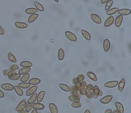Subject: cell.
Returning a JSON list of instances; mask_svg holds the SVG:
<instances>
[{
  "label": "cell",
  "instance_id": "6da1fadb",
  "mask_svg": "<svg viewBox=\"0 0 131 113\" xmlns=\"http://www.w3.org/2000/svg\"><path fill=\"white\" fill-rule=\"evenodd\" d=\"M65 35L69 40L71 41L72 42H75L77 40L76 35L70 31H66L65 32Z\"/></svg>",
  "mask_w": 131,
  "mask_h": 113
},
{
  "label": "cell",
  "instance_id": "7a4b0ae2",
  "mask_svg": "<svg viewBox=\"0 0 131 113\" xmlns=\"http://www.w3.org/2000/svg\"><path fill=\"white\" fill-rule=\"evenodd\" d=\"M115 21L114 18L113 16H110L105 22L104 26L105 27H108L113 25Z\"/></svg>",
  "mask_w": 131,
  "mask_h": 113
},
{
  "label": "cell",
  "instance_id": "3957f363",
  "mask_svg": "<svg viewBox=\"0 0 131 113\" xmlns=\"http://www.w3.org/2000/svg\"><path fill=\"white\" fill-rule=\"evenodd\" d=\"M26 103V100L25 99L21 101L20 102L17 107H16V111L18 112L24 110L25 108Z\"/></svg>",
  "mask_w": 131,
  "mask_h": 113
},
{
  "label": "cell",
  "instance_id": "277c9868",
  "mask_svg": "<svg viewBox=\"0 0 131 113\" xmlns=\"http://www.w3.org/2000/svg\"><path fill=\"white\" fill-rule=\"evenodd\" d=\"M31 105L32 108L37 110H43L45 108V105L40 103H34L32 104Z\"/></svg>",
  "mask_w": 131,
  "mask_h": 113
},
{
  "label": "cell",
  "instance_id": "5b68a950",
  "mask_svg": "<svg viewBox=\"0 0 131 113\" xmlns=\"http://www.w3.org/2000/svg\"><path fill=\"white\" fill-rule=\"evenodd\" d=\"M113 96L108 95L103 97L100 100V102L103 104H107L110 102L113 99Z\"/></svg>",
  "mask_w": 131,
  "mask_h": 113
},
{
  "label": "cell",
  "instance_id": "8992f818",
  "mask_svg": "<svg viewBox=\"0 0 131 113\" xmlns=\"http://www.w3.org/2000/svg\"><path fill=\"white\" fill-rule=\"evenodd\" d=\"M37 89H38V87L37 86H32L26 92V95L27 96H32L36 92Z\"/></svg>",
  "mask_w": 131,
  "mask_h": 113
},
{
  "label": "cell",
  "instance_id": "52a82bcc",
  "mask_svg": "<svg viewBox=\"0 0 131 113\" xmlns=\"http://www.w3.org/2000/svg\"><path fill=\"white\" fill-rule=\"evenodd\" d=\"M91 18L93 21L97 24H100L102 23L101 18L96 14H92L90 15Z\"/></svg>",
  "mask_w": 131,
  "mask_h": 113
},
{
  "label": "cell",
  "instance_id": "ba28073f",
  "mask_svg": "<svg viewBox=\"0 0 131 113\" xmlns=\"http://www.w3.org/2000/svg\"><path fill=\"white\" fill-rule=\"evenodd\" d=\"M1 87L3 90L7 91H12L14 89V86L9 83H4L2 84Z\"/></svg>",
  "mask_w": 131,
  "mask_h": 113
},
{
  "label": "cell",
  "instance_id": "9c48e42d",
  "mask_svg": "<svg viewBox=\"0 0 131 113\" xmlns=\"http://www.w3.org/2000/svg\"><path fill=\"white\" fill-rule=\"evenodd\" d=\"M118 84H119V82L117 81H109L104 84V86L107 88H114L117 86Z\"/></svg>",
  "mask_w": 131,
  "mask_h": 113
},
{
  "label": "cell",
  "instance_id": "30bf717a",
  "mask_svg": "<svg viewBox=\"0 0 131 113\" xmlns=\"http://www.w3.org/2000/svg\"><path fill=\"white\" fill-rule=\"evenodd\" d=\"M103 48L105 52L108 51L110 48V42L109 40L106 39L103 42Z\"/></svg>",
  "mask_w": 131,
  "mask_h": 113
},
{
  "label": "cell",
  "instance_id": "8fae6325",
  "mask_svg": "<svg viewBox=\"0 0 131 113\" xmlns=\"http://www.w3.org/2000/svg\"><path fill=\"white\" fill-rule=\"evenodd\" d=\"M118 13L121 16H128L131 14V11L130 9H119Z\"/></svg>",
  "mask_w": 131,
  "mask_h": 113
},
{
  "label": "cell",
  "instance_id": "7c38bea8",
  "mask_svg": "<svg viewBox=\"0 0 131 113\" xmlns=\"http://www.w3.org/2000/svg\"><path fill=\"white\" fill-rule=\"evenodd\" d=\"M123 20V16H122L120 15L119 16H118L114 21L116 26L118 28L120 27L122 22Z\"/></svg>",
  "mask_w": 131,
  "mask_h": 113
},
{
  "label": "cell",
  "instance_id": "4fadbf2b",
  "mask_svg": "<svg viewBox=\"0 0 131 113\" xmlns=\"http://www.w3.org/2000/svg\"><path fill=\"white\" fill-rule=\"evenodd\" d=\"M15 25L17 28L20 29H24L28 27V25L25 23L20 22H15Z\"/></svg>",
  "mask_w": 131,
  "mask_h": 113
},
{
  "label": "cell",
  "instance_id": "5bb4252c",
  "mask_svg": "<svg viewBox=\"0 0 131 113\" xmlns=\"http://www.w3.org/2000/svg\"><path fill=\"white\" fill-rule=\"evenodd\" d=\"M31 69L30 67H23L20 69L18 71V74L20 75H24L28 73L31 71Z\"/></svg>",
  "mask_w": 131,
  "mask_h": 113
},
{
  "label": "cell",
  "instance_id": "9a60e30c",
  "mask_svg": "<svg viewBox=\"0 0 131 113\" xmlns=\"http://www.w3.org/2000/svg\"><path fill=\"white\" fill-rule=\"evenodd\" d=\"M92 91H93V97L95 99H97L99 96V94L100 92V89H99L98 86L95 85L94 87H93V89Z\"/></svg>",
  "mask_w": 131,
  "mask_h": 113
},
{
  "label": "cell",
  "instance_id": "2e32d148",
  "mask_svg": "<svg viewBox=\"0 0 131 113\" xmlns=\"http://www.w3.org/2000/svg\"><path fill=\"white\" fill-rule=\"evenodd\" d=\"M49 108L51 113H58V109L54 103H50L49 104Z\"/></svg>",
  "mask_w": 131,
  "mask_h": 113
},
{
  "label": "cell",
  "instance_id": "e0dca14e",
  "mask_svg": "<svg viewBox=\"0 0 131 113\" xmlns=\"http://www.w3.org/2000/svg\"><path fill=\"white\" fill-rule=\"evenodd\" d=\"M115 105L117 110L120 113H124V108L123 105L121 103L119 102H116Z\"/></svg>",
  "mask_w": 131,
  "mask_h": 113
},
{
  "label": "cell",
  "instance_id": "ac0fdd59",
  "mask_svg": "<svg viewBox=\"0 0 131 113\" xmlns=\"http://www.w3.org/2000/svg\"><path fill=\"white\" fill-rule=\"evenodd\" d=\"M41 82V80L37 78H33L31 79L28 81V83L30 85L33 86H36L39 84Z\"/></svg>",
  "mask_w": 131,
  "mask_h": 113
},
{
  "label": "cell",
  "instance_id": "d6986e66",
  "mask_svg": "<svg viewBox=\"0 0 131 113\" xmlns=\"http://www.w3.org/2000/svg\"><path fill=\"white\" fill-rule=\"evenodd\" d=\"M86 75H87V76L93 81L94 82H96L97 81V77L96 75H95V74L93 73L92 72H88L87 73H86Z\"/></svg>",
  "mask_w": 131,
  "mask_h": 113
},
{
  "label": "cell",
  "instance_id": "ffe728a7",
  "mask_svg": "<svg viewBox=\"0 0 131 113\" xmlns=\"http://www.w3.org/2000/svg\"><path fill=\"white\" fill-rule=\"evenodd\" d=\"M46 93V91H42L38 94L37 98V102L40 103L42 101Z\"/></svg>",
  "mask_w": 131,
  "mask_h": 113
},
{
  "label": "cell",
  "instance_id": "44dd1931",
  "mask_svg": "<svg viewBox=\"0 0 131 113\" xmlns=\"http://www.w3.org/2000/svg\"><path fill=\"white\" fill-rule=\"evenodd\" d=\"M118 85V89L120 92H122L125 86V81L124 79H122L120 81Z\"/></svg>",
  "mask_w": 131,
  "mask_h": 113
},
{
  "label": "cell",
  "instance_id": "7402d4cb",
  "mask_svg": "<svg viewBox=\"0 0 131 113\" xmlns=\"http://www.w3.org/2000/svg\"><path fill=\"white\" fill-rule=\"evenodd\" d=\"M81 32L83 36L85 38L86 40L88 41L90 40L91 37V35L89 32L85 30L84 29H82L81 30Z\"/></svg>",
  "mask_w": 131,
  "mask_h": 113
},
{
  "label": "cell",
  "instance_id": "603a6c76",
  "mask_svg": "<svg viewBox=\"0 0 131 113\" xmlns=\"http://www.w3.org/2000/svg\"><path fill=\"white\" fill-rule=\"evenodd\" d=\"M21 77V75L19 74L16 73L13 74L12 75H11L8 77V78L12 81H17Z\"/></svg>",
  "mask_w": 131,
  "mask_h": 113
},
{
  "label": "cell",
  "instance_id": "cb8c5ba5",
  "mask_svg": "<svg viewBox=\"0 0 131 113\" xmlns=\"http://www.w3.org/2000/svg\"><path fill=\"white\" fill-rule=\"evenodd\" d=\"M38 16L39 15L38 14H34L31 15V16H29L28 19V23H32V22H34L38 17Z\"/></svg>",
  "mask_w": 131,
  "mask_h": 113
},
{
  "label": "cell",
  "instance_id": "d4e9b609",
  "mask_svg": "<svg viewBox=\"0 0 131 113\" xmlns=\"http://www.w3.org/2000/svg\"><path fill=\"white\" fill-rule=\"evenodd\" d=\"M119 10V9L117 7L112 8V9H110L109 10L107 11L106 12V14L109 16H112L113 15L116 14Z\"/></svg>",
  "mask_w": 131,
  "mask_h": 113
},
{
  "label": "cell",
  "instance_id": "484cf974",
  "mask_svg": "<svg viewBox=\"0 0 131 113\" xmlns=\"http://www.w3.org/2000/svg\"><path fill=\"white\" fill-rule=\"evenodd\" d=\"M14 89L16 91V93L17 94L18 96L20 97L23 96V91L20 87L16 86H14Z\"/></svg>",
  "mask_w": 131,
  "mask_h": 113
},
{
  "label": "cell",
  "instance_id": "4316f807",
  "mask_svg": "<svg viewBox=\"0 0 131 113\" xmlns=\"http://www.w3.org/2000/svg\"><path fill=\"white\" fill-rule=\"evenodd\" d=\"M58 59L60 61H61L63 60L65 57V53L64 51L62 48H60L58 50Z\"/></svg>",
  "mask_w": 131,
  "mask_h": 113
},
{
  "label": "cell",
  "instance_id": "83f0119b",
  "mask_svg": "<svg viewBox=\"0 0 131 113\" xmlns=\"http://www.w3.org/2000/svg\"><path fill=\"white\" fill-rule=\"evenodd\" d=\"M37 93H34L33 95L31 96L30 98L28 99L27 101V102L30 104H32L34 103L37 100Z\"/></svg>",
  "mask_w": 131,
  "mask_h": 113
},
{
  "label": "cell",
  "instance_id": "f1b7e54d",
  "mask_svg": "<svg viewBox=\"0 0 131 113\" xmlns=\"http://www.w3.org/2000/svg\"><path fill=\"white\" fill-rule=\"evenodd\" d=\"M7 58H8V60L11 62L13 63H17V61L16 57L11 53L9 52L8 53L7 55Z\"/></svg>",
  "mask_w": 131,
  "mask_h": 113
},
{
  "label": "cell",
  "instance_id": "f546056e",
  "mask_svg": "<svg viewBox=\"0 0 131 113\" xmlns=\"http://www.w3.org/2000/svg\"><path fill=\"white\" fill-rule=\"evenodd\" d=\"M38 11L37 9L34 8H27L25 10V12L29 15H32L35 14Z\"/></svg>",
  "mask_w": 131,
  "mask_h": 113
},
{
  "label": "cell",
  "instance_id": "4dcf8cb0",
  "mask_svg": "<svg viewBox=\"0 0 131 113\" xmlns=\"http://www.w3.org/2000/svg\"><path fill=\"white\" fill-rule=\"evenodd\" d=\"M16 72L13 71H11L9 70H5L2 71V73L3 75L6 77H8L11 75H12L13 74L16 73Z\"/></svg>",
  "mask_w": 131,
  "mask_h": 113
},
{
  "label": "cell",
  "instance_id": "1f68e13d",
  "mask_svg": "<svg viewBox=\"0 0 131 113\" xmlns=\"http://www.w3.org/2000/svg\"><path fill=\"white\" fill-rule=\"evenodd\" d=\"M59 86L63 91L68 92L70 91V88L68 85L60 83L59 84Z\"/></svg>",
  "mask_w": 131,
  "mask_h": 113
},
{
  "label": "cell",
  "instance_id": "d6a6232c",
  "mask_svg": "<svg viewBox=\"0 0 131 113\" xmlns=\"http://www.w3.org/2000/svg\"><path fill=\"white\" fill-rule=\"evenodd\" d=\"M20 66L22 67H31L33 66V64L28 61H23L21 63Z\"/></svg>",
  "mask_w": 131,
  "mask_h": 113
},
{
  "label": "cell",
  "instance_id": "836d02e7",
  "mask_svg": "<svg viewBox=\"0 0 131 113\" xmlns=\"http://www.w3.org/2000/svg\"><path fill=\"white\" fill-rule=\"evenodd\" d=\"M68 99L70 101L73 102H80V99L78 97L75 96H69L68 97Z\"/></svg>",
  "mask_w": 131,
  "mask_h": 113
},
{
  "label": "cell",
  "instance_id": "e575fe53",
  "mask_svg": "<svg viewBox=\"0 0 131 113\" xmlns=\"http://www.w3.org/2000/svg\"><path fill=\"white\" fill-rule=\"evenodd\" d=\"M34 5H35V7H36V9H37L38 11H40V12H43L44 11V7L42 6V4H40V3L37 2H35Z\"/></svg>",
  "mask_w": 131,
  "mask_h": 113
},
{
  "label": "cell",
  "instance_id": "d590c367",
  "mask_svg": "<svg viewBox=\"0 0 131 113\" xmlns=\"http://www.w3.org/2000/svg\"><path fill=\"white\" fill-rule=\"evenodd\" d=\"M30 84L27 82H22L18 84V86L22 89H26L30 87Z\"/></svg>",
  "mask_w": 131,
  "mask_h": 113
},
{
  "label": "cell",
  "instance_id": "8d00e7d4",
  "mask_svg": "<svg viewBox=\"0 0 131 113\" xmlns=\"http://www.w3.org/2000/svg\"><path fill=\"white\" fill-rule=\"evenodd\" d=\"M30 77V75L29 73H27L23 75V76L21 79V82H26L27 81L29 80Z\"/></svg>",
  "mask_w": 131,
  "mask_h": 113
},
{
  "label": "cell",
  "instance_id": "74e56055",
  "mask_svg": "<svg viewBox=\"0 0 131 113\" xmlns=\"http://www.w3.org/2000/svg\"><path fill=\"white\" fill-rule=\"evenodd\" d=\"M113 1L112 0H109L108 1L105 5V10L106 11H108L110 9L111 7H112V5L113 4Z\"/></svg>",
  "mask_w": 131,
  "mask_h": 113
},
{
  "label": "cell",
  "instance_id": "f35d334b",
  "mask_svg": "<svg viewBox=\"0 0 131 113\" xmlns=\"http://www.w3.org/2000/svg\"><path fill=\"white\" fill-rule=\"evenodd\" d=\"M19 68L18 66L17 65H16V64H13V65H11V66L9 67V69L11 71H15L16 70H18Z\"/></svg>",
  "mask_w": 131,
  "mask_h": 113
},
{
  "label": "cell",
  "instance_id": "ab89813d",
  "mask_svg": "<svg viewBox=\"0 0 131 113\" xmlns=\"http://www.w3.org/2000/svg\"><path fill=\"white\" fill-rule=\"evenodd\" d=\"M71 106L74 108H80L82 107V104L80 102H73Z\"/></svg>",
  "mask_w": 131,
  "mask_h": 113
},
{
  "label": "cell",
  "instance_id": "60d3db41",
  "mask_svg": "<svg viewBox=\"0 0 131 113\" xmlns=\"http://www.w3.org/2000/svg\"><path fill=\"white\" fill-rule=\"evenodd\" d=\"M80 88V86L79 85H75L73 86H72L70 88V91L74 90V91H77V92H79Z\"/></svg>",
  "mask_w": 131,
  "mask_h": 113
},
{
  "label": "cell",
  "instance_id": "b9f144b4",
  "mask_svg": "<svg viewBox=\"0 0 131 113\" xmlns=\"http://www.w3.org/2000/svg\"><path fill=\"white\" fill-rule=\"evenodd\" d=\"M70 91V93H71V95H72V96H77V97H78L79 98L81 97L79 93V92L75 91H74V90H71V91Z\"/></svg>",
  "mask_w": 131,
  "mask_h": 113
},
{
  "label": "cell",
  "instance_id": "7bdbcfd3",
  "mask_svg": "<svg viewBox=\"0 0 131 113\" xmlns=\"http://www.w3.org/2000/svg\"><path fill=\"white\" fill-rule=\"evenodd\" d=\"M87 90L85 88H80L79 90V94L80 95L82 96H84L85 95L86 93L87 92Z\"/></svg>",
  "mask_w": 131,
  "mask_h": 113
},
{
  "label": "cell",
  "instance_id": "ee69618b",
  "mask_svg": "<svg viewBox=\"0 0 131 113\" xmlns=\"http://www.w3.org/2000/svg\"><path fill=\"white\" fill-rule=\"evenodd\" d=\"M85 95L88 99H91L93 97V94L91 91H87Z\"/></svg>",
  "mask_w": 131,
  "mask_h": 113
},
{
  "label": "cell",
  "instance_id": "f6af8a7d",
  "mask_svg": "<svg viewBox=\"0 0 131 113\" xmlns=\"http://www.w3.org/2000/svg\"><path fill=\"white\" fill-rule=\"evenodd\" d=\"M25 110L27 111V112H30V110H31L32 107V105H31V104L28 103L27 102L26 103V105H25Z\"/></svg>",
  "mask_w": 131,
  "mask_h": 113
},
{
  "label": "cell",
  "instance_id": "bcb514c9",
  "mask_svg": "<svg viewBox=\"0 0 131 113\" xmlns=\"http://www.w3.org/2000/svg\"><path fill=\"white\" fill-rule=\"evenodd\" d=\"M77 79L79 82H81L84 80L85 77L83 75H79L77 77Z\"/></svg>",
  "mask_w": 131,
  "mask_h": 113
},
{
  "label": "cell",
  "instance_id": "7dc6e473",
  "mask_svg": "<svg viewBox=\"0 0 131 113\" xmlns=\"http://www.w3.org/2000/svg\"><path fill=\"white\" fill-rule=\"evenodd\" d=\"M93 85L91 84H88L86 86V89L87 91H91L93 89Z\"/></svg>",
  "mask_w": 131,
  "mask_h": 113
},
{
  "label": "cell",
  "instance_id": "c3c4849f",
  "mask_svg": "<svg viewBox=\"0 0 131 113\" xmlns=\"http://www.w3.org/2000/svg\"><path fill=\"white\" fill-rule=\"evenodd\" d=\"M86 85H87V84L86 81H84L80 82V84H79V86L80 88H85Z\"/></svg>",
  "mask_w": 131,
  "mask_h": 113
},
{
  "label": "cell",
  "instance_id": "681fc988",
  "mask_svg": "<svg viewBox=\"0 0 131 113\" xmlns=\"http://www.w3.org/2000/svg\"><path fill=\"white\" fill-rule=\"evenodd\" d=\"M72 82L73 84L75 85H79V84H80V82H79L77 79V77H74L73 79H72Z\"/></svg>",
  "mask_w": 131,
  "mask_h": 113
},
{
  "label": "cell",
  "instance_id": "f907efd6",
  "mask_svg": "<svg viewBox=\"0 0 131 113\" xmlns=\"http://www.w3.org/2000/svg\"><path fill=\"white\" fill-rule=\"evenodd\" d=\"M5 33V31L3 27L0 25V35H3Z\"/></svg>",
  "mask_w": 131,
  "mask_h": 113
},
{
  "label": "cell",
  "instance_id": "816d5d0a",
  "mask_svg": "<svg viewBox=\"0 0 131 113\" xmlns=\"http://www.w3.org/2000/svg\"><path fill=\"white\" fill-rule=\"evenodd\" d=\"M4 97V92L0 89V98H2Z\"/></svg>",
  "mask_w": 131,
  "mask_h": 113
},
{
  "label": "cell",
  "instance_id": "f5cc1de1",
  "mask_svg": "<svg viewBox=\"0 0 131 113\" xmlns=\"http://www.w3.org/2000/svg\"><path fill=\"white\" fill-rule=\"evenodd\" d=\"M112 112H113V111H112V109L109 108V109H107L105 111V113H112Z\"/></svg>",
  "mask_w": 131,
  "mask_h": 113
},
{
  "label": "cell",
  "instance_id": "db71d44e",
  "mask_svg": "<svg viewBox=\"0 0 131 113\" xmlns=\"http://www.w3.org/2000/svg\"><path fill=\"white\" fill-rule=\"evenodd\" d=\"M17 113H28V112L25 110H23L18 112Z\"/></svg>",
  "mask_w": 131,
  "mask_h": 113
},
{
  "label": "cell",
  "instance_id": "11a10c76",
  "mask_svg": "<svg viewBox=\"0 0 131 113\" xmlns=\"http://www.w3.org/2000/svg\"><path fill=\"white\" fill-rule=\"evenodd\" d=\"M109 0H101V2L102 4L107 3Z\"/></svg>",
  "mask_w": 131,
  "mask_h": 113
},
{
  "label": "cell",
  "instance_id": "9f6ffc18",
  "mask_svg": "<svg viewBox=\"0 0 131 113\" xmlns=\"http://www.w3.org/2000/svg\"><path fill=\"white\" fill-rule=\"evenodd\" d=\"M102 95H103V92H102V91L100 90V92L98 96H102Z\"/></svg>",
  "mask_w": 131,
  "mask_h": 113
},
{
  "label": "cell",
  "instance_id": "6f0895ef",
  "mask_svg": "<svg viewBox=\"0 0 131 113\" xmlns=\"http://www.w3.org/2000/svg\"><path fill=\"white\" fill-rule=\"evenodd\" d=\"M31 113H38V112H37V110H32Z\"/></svg>",
  "mask_w": 131,
  "mask_h": 113
},
{
  "label": "cell",
  "instance_id": "680465c9",
  "mask_svg": "<svg viewBox=\"0 0 131 113\" xmlns=\"http://www.w3.org/2000/svg\"><path fill=\"white\" fill-rule=\"evenodd\" d=\"M84 113H91V112H90V111L89 110H86L85 111Z\"/></svg>",
  "mask_w": 131,
  "mask_h": 113
},
{
  "label": "cell",
  "instance_id": "91938a15",
  "mask_svg": "<svg viewBox=\"0 0 131 113\" xmlns=\"http://www.w3.org/2000/svg\"><path fill=\"white\" fill-rule=\"evenodd\" d=\"M112 113H120L117 110H114L113 112H112Z\"/></svg>",
  "mask_w": 131,
  "mask_h": 113
},
{
  "label": "cell",
  "instance_id": "94428289",
  "mask_svg": "<svg viewBox=\"0 0 131 113\" xmlns=\"http://www.w3.org/2000/svg\"><path fill=\"white\" fill-rule=\"evenodd\" d=\"M59 0H54V1H55V2H59Z\"/></svg>",
  "mask_w": 131,
  "mask_h": 113
},
{
  "label": "cell",
  "instance_id": "6125c7cd",
  "mask_svg": "<svg viewBox=\"0 0 131 113\" xmlns=\"http://www.w3.org/2000/svg\"><path fill=\"white\" fill-rule=\"evenodd\" d=\"M38 113H41V112H38Z\"/></svg>",
  "mask_w": 131,
  "mask_h": 113
}]
</instances>
